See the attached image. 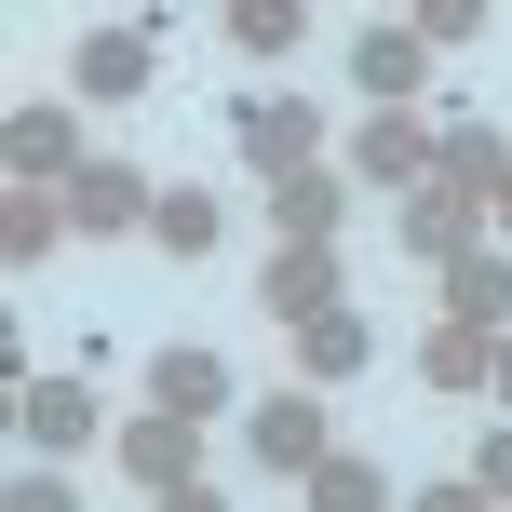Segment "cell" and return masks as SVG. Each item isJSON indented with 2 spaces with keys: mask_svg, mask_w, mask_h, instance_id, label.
I'll return each mask as SVG.
<instances>
[{
  "mask_svg": "<svg viewBox=\"0 0 512 512\" xmlns=\"http://www.w3.org/2000/svg\"><path fill=\"white\" fill-rule=\"evenodd\" d=\"M230 149H243L256 189H283V176H310V162H324V122H310L297 95H243V108H230Z\"/></svg>",
  "mask_w": 512,
  "mask_h": 512,
  "instance_id": "1",
  "label": "cell"
},
{
  "mask_svg": "<svg viewBox=\"0 0 512 512\" xmlns=\"http://www.w3.org/2000/svg\"><path fill=\"white\" fill-rule=\"evenodd\" d=\"M432 149H445V122H418V108H364V135H351V176L364 189H432Z\"/></svg>",
  "mask_w": 512,
  "mask_h": 512,
  "instance_id": "2",
  "label": "cell"
},
{
  "mask_svg": "<svg viewBox=\"0 0 512 512\" xmlns=\"http://www.w3.org/2000/svg\"><path fill=\"white\" fill-rule=\"evenodd\" d=\"M243 445H256L270 472H324V459H337V418H324V391H310V378H283L270 405L243 418Z\"/></svg>",
  "mask_w": 512,
  "mask_h": 512,
  "instance_id": "3",
  "label": "cell"
},
{
  "mask_svg": "<svg viewBox=\"0 0 512 512\" xmlns=\"http://www.w3.org/2000/svg\"><path fill=\"white\" fill-rule=\"evenodd\" d=\"M256 310H270L283 337H297L310 310H351V270H337V243H270V270H256Z\"/></svg>",
  "mask_w": 512,
  "mask_h": 512,
  "instance_id": "4",
  "label": "cell"
},
{
  "mask_svg": "<svg viewBox=\"0 0 512 512\" xmlns=\"http://www.w3.org/2000/svg\"><path fill=\"white\" fill-rule=\"evenodd\" d=\"M108 459H122L149 499H176V486H203V418H162V405H149V418L108 432Z\"/></svg>",
  "mask_w": 512,
  "mask_h": 512,
  "instance_id": "5",
  "label": "cell"
},
{
  "mask_svg": "<svg viewBox=\"0 0 512 512\" xmlns=\"http://www.w3.org/2000/svg\"><path fill=\"white\" fill-rule=\"evenodd\" d=\"M0 162H14V189H68V176H81V108L27 95L14 122H0Z\"/></svg>",
  "mask_w": 512,
  "mask_h": 512,
  "instance_id": "6",
  "label": "cell"
},
{
  "mask_svg": "<svg viewBox=\"0 0 512 512\" xmlns=\"http://www.w3.org/2000/svg\"><path fill=\"white\" fill-rule=\"evenodd\" d=\"M14 432H27V459H54V472H68L81 445L108 432V418H95V391H81V378H27V391H14Z\"/></svg>",
  "mask_w": 512,
  "mask_h": 512,
  "instance_id": "7",
  "label": "cell"
},
{
  "mask_svg": "<svg viewBox=\"0 0 512 512\" xmlns=\"http://www.w3.org/2000/svg\"><path fill=\"white\" fill-rule=\"evenodd\" d=\"M391 230H405V256H432V270H459L472 243H486V203H472V189H405V203H391Z\"/></svg>",
  "mask_w": 512,
  "mask_h": 512,
  "instance_id": "8",
  "label": "cell"
},
{
  "mask_svg": "<svg viewBox=\"0 0 512 512\" xmlns=\"http://www.w3.org/2000/svg\"><path fill=\"white\" fill-rule=\"evenodd\" d=\"M149 203H162V189L135 176V162H81V176H68V230H81V243H122V230H149Z\"/></svg>",
  "mask_w": 512,
  "mask_h": 512,
  "instance_id": "9",
  "label": "cell"
},
{
  "mask_svg": "<svg viewBox=\"0 0 512 512\" xmlns=\"http://www.w3.org/2000/svg\"><path fill=\"white\" fill-rule=\"evenodd\" d=\"M256 216H270V243H337V216H351V176H337V162H310V176L256 189Z\"/></svg>",
  "mask_w": 512,
  "mask_h": 512,
  "instance_id": "10",
  "label": "cell"
},
{
  "mask_svg": "<svg viewBox=\"0 0 512 512\" xmlns=\"http://www.w3.org/2000/svg\"><path fill=\"white\" fill-rule=\"evenodd\" d=\"M351 81H364V108H418V81H432L418 27H351Z\"/></svg>",
  "mask_w": 512,
  "mask_h": 512,
  "instance_id": "11",
  "label": "cell"
},
{
  "mask_svg": "<svg viewBox=\"0 0 512 512\" xmlns=\"http://www.w3.org/2000/svg\"><path fill=\"white\" fill-rule=\"evenodd\" d=\"M364 364H378V324H364V310H310V324H297V378L310 391L364 378Z\"/></svg>",
  "mask_w": 512,
  "mask_h": 512,
  "instance_id": "12",
  "label": "cell"
},
{
  "mask_svg": "<svg viewBox=\"0 0 512 512\" xmlns=\"http://www.w3.org/2000/svg\"><path fill=\"white\" fill-rule=\"evenodd\" d=\"M445 324H472V337H512V256H499V243H472L459 270H445Z\"/></svg>",
  "mask_w": 512,
  "mask_h": 512,
  "instance_id": "13",
  "label": "cell"
},
{
  "mask_svg": "<svg viewBox=\"0 0 512 512\" xmlns=\"http://www.w3.org/2000/svg\"><path fill=\"white\" fill-rule=\"evenodd\" d=\"M432 176H445V189H472V203L499 216V189H512V135H499V122H445Z\"/></svg>",
  "mask_w": 512,
  "mask_h": 512,
  "instance_id": "14",
  "label": "cell"
},
{
  "mask_svg": "<svg viewBox=\"0 0 512 512\" xmlns=\"http://www.w3.org/2000/svg\"><path fill=\"white\" fill-rule=\"evenodd\" d=\"M149 54H162L149 27H95V41H81V68H68V81H81V95H95V108H122V95H149Z\"/></svg>",
  "mask_w": 512,
  "mask_h": 512,
  "instance_id": "15",
  "label": "cell"
},
{
  "mask_svg": "<svg viewBox=\"0 0 512 512\" xmlns=\"http://www.w3.org/2000/svg\"><path fill=\"white\" fill-rule=\"evenodd\" d=\"M149 405H162V418H216V405H230V364H216L203 337H176V351L149 364Z\"/></svg>",
  "mask_w": 512,
  "mask_h": 512,
  "instance_id": "16",
  "label": "cell"
},
{
  "mask_svg": "<svg viewBox=\"0 0 512 512\" xmlns=\"http://www.w3.org/2000/svg\"><path fill=\"white\" fill-rule=\"evenodd\" d=\"M54 243H81V230H68V189H14V203H0V256H14V270H41Z\"/></svg>",
  "mask_w": 512,
  "mask_h": 512,
  "instance_id": "17",
  "label": "cell"
},
{
  "mask_svg": "<svg viewBox=\"0 0 512 512\" xmlns=\"http://www.w3.org/2000/svg\"><path fill=\"white\" fill-rule=\"evenodd\" d=\"M418 378H432V391H486V378H499V337L432 324V337H418Z\"/></svg>",
  "mask_w": 512,
  "mask_h": 512,
  "instance_id": "18",
  "label": "cell"
},
{
  "mask_svg": "<svg viewBox=\"0 0 512 512\" xmlns=\"http://www.w3.org/2000/svg\"><path fill=\"white\" fill-rule=\"evenodd\" d=\"M297 499H310V512H391V472H378V459H351V445H337L324 472H297Z\"/></svg>",
  "mask_w": 512,
  "mask_h": 512,
  "instance_id": "19",
  "label": "cell"
},
{
  "mask_svg": "<svg viewBox=\"0 0 512 512\" xmlns=\"http://www.w3.org/2000/svg\"><path fill=\"white\" fill-rule=\"evenodd\" d=\"M149 243L162 256H203L216 243V203H203V189H162V203H149Z\"/></svg>",
  "mask_w": 512,
  "mask_h": 512,
  "instance_id": "20",
  "label": "cell"
},
{
  "mask_svg": "<svg viewBox=\"0 0 512 512\" xmlns=\"http://www.w3.org/2000/svg\"><path fill=\"white\" fill-rule=\"evenodd\" d=\"M230 41L270 68V54H297V0H230Z\"/></svg>",
  "mask_w": 512,
  "mask_h": 512,
  "instance_id": "21",
  "label": "cell"
},
{
  "mask_svg": "<svg viewBox=\"0 0 512 512\" xmlns=\"http://www.w3.org/2000/svg\"><path fill=\"white\" fill-rule=\"evenodd\" d=\"M405 27H418V54H459V41H472V27H486V0H418V14H405Z\"/></svg>",
  "mask_w": 512,
  "mask_h": 512,
  "instance_id": "22",
  "label": "cell"
},
{
  "mask_svg": "<svg viewBox=\"0 0 512 512\" xmlns=\"http://www.w3.org/2000/svg\"><path fill=\"white\" fill-rule=\"evenodd\" d=\"M0 512H81V486H68L54 459H27V472H14V499H0Z\"/></svg>",
  "mask_w": 512,
  "mask_h": 512,
  "instance_id": "23",
  "label": "cell"
},
{
  "mask_svg": "<svg viewBox=\"0 0 512 512\" xmlns=\"http://www.w3.org/2000/svg\"><path fill=\"white\" fill-rule=\"evenodd\" d=\"M472 486H486V499L512 512V432H486V445H472Z\"/></svg>",
  "mask_w": 512,
  "mask_h": 512,
  "instance_id": "24",
  "label": "cell"
},
{
  "mask_svg": "<svg viewBox=\"0 0 512 512\" xmlns=\"http://www.w3.org/2000/svg\"><path fill=\"white\" fill-rule=\"evenodd\" d=\"M405 512H499V499H486V486H472V472H445V486H418Z\"/></svg>",
  "mask_w": 512,
  "mask_h": 512,
  "instance_id": "25",
  "label": "cell"
},
{
  "mask_svg": "<svg viewBox=\"0 0 512 512\" xmlns=\"http://www.w3.org/2000/svg\"><path fill=\"white\" fill-rule=\"evenodd\" d=\"M149 512H230V499H216V486H176V499H149Z\"/></svg>",
  "mask_w": 512,
  "mask_h": 512,
  "instance_id": "26",
  "label": "cell"
},
{
  "mask_svg": "<svg viewBox=\"0 0 512 512\" xmlns=\"http://www.w3.org/2000/svg\"><path fill=\"white\" fill-rule=\"evenodd\" d=\"M486 391H499V405H512V337H499V378H486Z\"/></svg>",
  "mask_w": 512,
  "mask_h": 512,
  "instance_id": "27",
  "label": "cell"
},
{
  "mask_svg": "<svg viewBox=\"0 0 512 512\" xmlns=\"http://www.w3.org/2000/svg\"><path fill=\"white\" fill-rule=\"evenodd\" d=\"M486 230H512V189H499V216H486Z\"/></svg>",
  "mask_w": 512,
  "mask_h": 512,
  "instance_id": "28",
  "label": "cell"
}]
</instances>
